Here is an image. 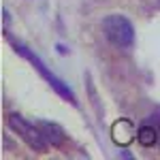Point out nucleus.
Returning a JSON list of instances; mask_svg holds the SVG:
<instances>
[{"instance_id":"f257e3e1","label":"nucleus","mask_w":160,"mask_h":160,"mask_svg":"<svg viewBox=\"0 0 160 160\" xmlns=\"http://www.w3.org/2000/svg\"><path fill=\"white\" fill-rule=\"evenodd\" d=\"M105 30H107V37L109 41H113L115 45L126 47V45H132L135 34H132V26L128 19L124 17H109L105 22Z\"/></svg>"},{"instance_id":"f03ea898","label":"nucleus","mask_w":160,"mask_h":160,"mask_svg":"<svg viewBox=\"0 0 160 160\" xmlns=\"http://www.w3.org/2000/svg\"><path fill=\"white\" fill-rule=\"evenodd\" d=\"M11 126H13V128H15V130H17V132H19L22 137H24V139L28 141V143H30V145H32V148L41 149V152H43V149L47 148V143H45L43 135L38 132L37 128H32L30 124L22 122L19 118H11Z\"/></svg>"},{"instance_id":"7ed1b4c3","label":"nucleus","mask_w":160,"mask_h":160,"mask_svg":"<svg viewBox=\"0 0 160 160\" xmlns=\"http://www.w3.org/2000/svg\"><path fill=\"white\" fill-rule=\"evenodd\" d=\"M137 139L141 141V145H145V148H152V145L158 141V130H156V128H152V126H143V128L139 130Z\"/></svg>"}]
</instances>
